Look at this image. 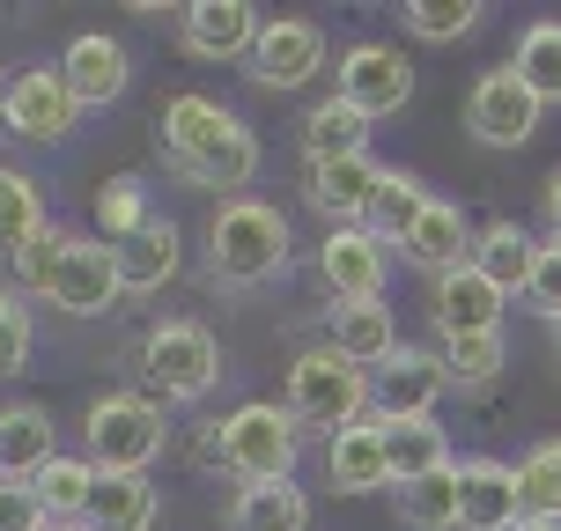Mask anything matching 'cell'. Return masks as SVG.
I'll return each instance as SVG.
<instances>
[{"mask_svg": "<svg viewBox=\"0 0 561 531\" xmlns=\"http://www.w3.org/2000/svg\"><path fill=\"white\" fill-rule=\"evenodd\" d=\"M163 155L185 185H207V193H222V199H244V185L259 177L252 126L229 112L222 96H199V89L163 104Z\"/></svg>", "mask_w": 561, "mask_h": 531, "instance_id": "1", "label": "cell"}, {"mask_svg": "<svg viewBox=\"0 0 561 531\" xmlns=\"http://www.w3.org/2000/svg\"><path fill=\"white\" fill-rule=\"evenodd\" d=\"M288 252H296V236L274 199H222L207 222V274L222 288H259V280L288 274Z\"/></svg>", "mask_w": 561, "mask_h": 531, "instance_id": "2", "label": "cell"}, {"mask_svg": "<svg viewBox=\"0 0 561 531\" xmlns=\"http://www.w3.org/2000/svg\"><path fill=\"white\" fill-rule=\"evenodd\" d=\"M215 465L237 487H266V480H296V450H304V420L274 406V399H244L237 414L207 436Z\"/></svg>", "mask_w": 561, "mask_h": 531, "instance_id": "3", "label": "cell"}, {"mask_svg": "<svg viewBox=\"0 0 561 531\" xmlns=\"http://www.w3.org/2000/svg\"><path fill=\"white\" fill-rule=\"evenodd\" d=\"M280 406L304 420V428H325V443H333L340 428H355V420L377 414V392H369V369L347 362L333 339H325V347H304V355L288 362V399H280Z\"/></svg>", "mask_w": 561, "mask_h": 531, "instance_id": "4", "label": "cell"}, {"mask_svg": "<svg viewBox=\"0 0 561 531\" xmlns=\"http://www.w3.org/2000/svg\"><path fill=\"white\" fill-rule=\"evenodd\" d=\"M82 443H89V465L96 473H148L170 443V420H163V399L148 392H104L82 420Z\"/></svg>", "mask_w": 561, "mask_h": 531, "instance_id": "5", "label": "cell"}, {"mask_svg": "<svg viewBox=\"0 0 561 531\" xmlns=\"http://www.w3.org/2000/svg\"><path fill=\"white\" fill-rule=\"evenodd\" d=\"M140 377H148V399H170V406H193V399L215 392L222 377V347L199 318H170L140 339Z\"/></svg>", "mask_w": 561, "mask_h": 531, "instance_id": "6", "label": "cell"}, {"mask_svg": "<svg viewBox=\"0 0 561 531\" xmlns=\"http://www.w3.org/2000/svg\"><path fill=\"white\" fill-rule=\"evenodd\" d=\"M340 104H355L363 118H392L407 112V96H414V59L399 53V45H385V37H363V45H347L340 53Z\"/></svg>", "mask_w": 561, "mask_h": 531, "instance_id": "7", "label": "cell"}, {"mask_svg": "<svg viewBox=\"0 0 561 531\" xmlns=\"http://www.w3.org/2000/svg\"><path fill=\"white\" fill-rule=\"evenodd\" d=\"M539 112H547V104H539L510 67H488V74L466 89V126H473V140H488V148H525V140L539 134Z\"/></svg>", "mask_w": 561, "mask_h": 531, "instance_id": "8", "label": "cell"}, {"mask_svg": "<svg viewBox=\"0 0 561 531\" xmlns=\"http://www.w3.org/2000/svg\"><path fill=\"white\" fill-rule=\"evenodd\" d=\"M444 384H450L444 355H436V347H407V339H399L392 362L369 369L377 420H428V414H436V399H444Z\"/></svg>", "mask_w": 561, "mask_h": 531, "instance_id": "9", "label": "cell"}, {"mask_svg": "<svg viewBox=\"0 0 561 531\" xmlns=\"http://www.w3.org/2000/svg\"><path fill=\"white\" fill-rule=\"evenodd\" d=\"M75 118H82V104H75V89H67L59 67H23V74H8V112H0L8 134L67 140V134H75Z\"/></svg>", "mask_w": 561, "mask_h": 531, "instance_id": "10", "label": "cell"}, {"mask_svg": "<svg viewBox=\"0 0 561 531\" xmlns=\"http://www.w3.org/2000/svg\"><path fill=\"white\" fill-rule=\"evenodd\" d=\"M318 274L333 288V303H385V280H392L385 236H369V229H325Z\"/></svg>", "mask_w": 561, "mask_h": 531, "instance_id": "11", "label": "cell"}, {"mask_svg": "<svg viewBox=\"0 0 561 531\" xmlns=\"http://www.w3.org/2000/svg\"><path fill=\"white\" fill-rule=\"evenodd\" d=\"M325 67V30L310 15H274L252 45V82L259 89H304Z\"/></svg>", "mask_w": 561, "mask_h": 531, "instance_id": "12", "label": "cell"}, {"mask_svg": "<svg viewBox=\"0 0 561 531\" xmlns=\"http://www.w3.org/2000/svg\"><path fill=\"white\" fill-rule=\"evenodd\" d=\"M377 185H385V163H377V155H340V163H310L304 170V199L333 229H363Z\"/></svg>", "mask_w": 561, "mask_h": 531, "instance_id": "13", "label": "cell"}, {"mask_svg": "<svg viewBox=\"0 0 561 531\" xmlns=\"http://www.w3.org/2000/svg\"><path fill=\"white\" fill-rule=\"evenodd\" d=\"M473 244H480V229L466 222V207H458V199H428V207H421V222L407 229L399 258H407L414 274L444 280V274H458V266H473Z\"/></svg>", "mask_w": 561, "mask_h": 531, "instance_id": "14", "label": "cell"}, {"mask_svg": "<svg viewBox=\"0 0 561 531\" xmlns=\"http://www.w3.org/2000/svg\"><path fill=\"white\" fill-rule=\"evenodd\" d=\"M126 296V280H118V252L104 244V236H75V252H67V266H59L53 296L45 303H59L67 318H104V310Z\"/></svg>", "mask_w": 561, "mask_h": 531, "instance_id": "15", "label": "cell"}, {"mask_svg": "<svg viewBox=\"0 0 561 531\" xmlns=\"http://www.w3.org/2000/svg\"><path fill=\"white\" fill-rule=\"evenodd\" d=\"M59 74H67V89H75V104H82V112H104V104L126 96L134 59H126V45H118L112 30H82V37L59 53Z\"/></svg>", "mask_w": 561, "mask_h": 531, "instance_id": "16", "label": "cell"}, {"mask_svg": "<svg viewBox=\"0 0 561 531\" xmlns=\"http://www.w3.org/2000/svg\"><path fill=\"white\" fill-rule=\"evenodd\" d=\"M259 30L266 23H259L252 0H193V8H178V37H185L193 59H252Z\"/></svg>", "mask_w": 561, "mask_h": 531, "instance_id": "17", "label": "cell"}, {"mask_svg": "<svg viewBox=\"0 0 561 531\" xmlns=\"http://www.w3.org/2000/svg\"><path fill=\"white\" fill-rule=\"evenodd\" d=\"M525 517L517 465L503 458H458V531H510Z\"/></svg>", "mask_w": 561, "mask_h": 531, "instance_id": "18", "label": "cell"}, {"mask_svg": "<svg viewBox=\"0 0 561 531\" xmlns=\"http://www.w3.org/2000/svg\"><path fill=\"white\" fill-rule=\"evenodd\" d=\"M503 310H510V296L495 280L480 274V266H458V274L436 280L428 318H436V339H458V333H503Z\"/></svg>", "mask_w": 561, "mask_h": 531, "instance_id": "19", "label": "cell"}, {"mask_svg": "<svg viewBox=\"0 0 561 531\" xmlns=\"http://www.w3.org/2000/svg\"><path fill=\"white\" fill-rule=\"evenodd\" d=\"M325 487L333 495H369V487H392V458H385V420L369 414L355 428H340L325 443Z\"/></svg>", "mask_w": 561, "mask_h": 531, "instance_id": "20", "label": "cell"}, {"mask_svg": "<svg viewBox=\"0 0 561 531\" xmlns=\"http://www.w3.org/2000/svg\"><path fill=\"white\" fill-rule=\"evenodd\" d=\"M53 458H59V436H53V414L45 406H30V399L0 406V480H23L30 487Z\"/></svg>", "mask_w": 561, "mask_h": 531, "instance_id": "21", "label": "cell"}, {"mask_svg": "<svg viewBox=\"0 0 561 531\" xmlns=\"http://www.w3.org/2000/svg\"><path fill=\"white\" fill-rule=\"evenodd\" d=\"M118 252V280H126V296H156V288H170L178 280V258H185V244H178V222H156L140 229V236H126V244H112Z\"/></svg>", "mask_w": 561, "mask_h": 531, "instance_id": "22", "label": "cell"}, {"mask_svg": "<svg viewBox=\"0 0 561 531\" xmlns=\"http://www.w3.org/2000/svg\"><path fill=\"white\" fill-rule=\"evenodd\" d=\"M156 524V480L148 473H96L82 531H148Z\"/></svg>", "mask_w": 561, "mask_h": 531, "instance_id": "23", "label": "cell"}, {"mask_svg": "<svg viewBox=\"0 0 561 531\" xmlns=\"http://www.w3.org/2000/svg\"><path fill=\"white\" fill-rule=\"evenodd\" d=\"M533 258H539V244H533V229L517 222V215H495V222L480 229V244H473V266L503 296H525V280H533Z\"/></svg>", "mask_w": 561, "mask_h": 531, "instance_id": "24", "label": "cell"}, {"mask_svg": "<svg viewBox=\"0 0 561 531\" xmlns=\"http://www.w3.org/2000/svg\"><path fill=\"white\" fill-rule=\"evenodd\" d=\"M333 347L347 362H392L399 355V325H392V303H333Z\"/></svg>", "mask_w": 561, "mask_h": 531, "instance_id": "25", "label": "cell"}, {"mask_svg": "<svg viewBox=\"0 0 561 531\" xmlns=\"http://www.w3.org/2000/svg\"><path fill=\"white\" fill-rule=\"evenodd\" d=\"M304 524H310V495L296 480L237 487V503H229V531H304Z\"/></svg>", "mask_w": 561, "mask_h": 531, "instance_id": "26", "label": "cell"}, {"mask_svg": "<svg viewBox=\"0 0 561 531\" xmlns=\"http://www.w3.org/2000/svg\"><path fill=\"white\" fill-rule=\"evenodd\" d=\"M385 458H392V487H407V480H421V473H436V465H458L436 414H428V420H385Z\"/></svg>", "mask_w": 561, "mask_h": 531, "instance_id": "27", "label": "cell"}, {"mask_svg": "<svg viewBox=\"0 0 561 531\" xmlns=\"http://www.w3.org/2000/svg\"><path fill=\"white\" fill-rule=\"evenodd\" d=\"M340 155H369V118L355 104L325 96L304 118V163H340Z\"/></svg>", "mask_w": 561, "mask_h": 531, "instance_id": "28", "label": "cell"}, {"mask_svg": "<svg viewBox=\"0 0 561 531\" xmlns=\"http://www.w3.org/2000/svg\"><path fill=\"white\" fill-rule=\"evenodd\" d=\"M30 495H37V509H45V524H82V517H89V495H96V465L59 450L53 465L30 480Z\"/></svg>", "mask_w": 561, "mask_h": 531, "instance_id": "29", "label": "cell"}, {"mask_svg": "<svg viewBox=\"0 0 561 531\" xmlns=\"http://www.w3.org/2000/svg\"><path fill=\"white\" fill-rule=\"evenodd\" d=\"M510 74L533 89L539 104H561V15H539V23H525L517 53H510Z\"/></svg>", "mask_w": 561, "mask_h": 531, "instance_id": "30", "label": "cell"}, {"mask_svg": "<svg viewBox=\"0 0 561 531\" xmlns=\"http://www.w3.org/2000/svg\"><path fill=\"white\" fill-rule=\"evenodd\" d=\"M67 252H75V229L45 222L37 236H23V244L8 252V274H15V288H23V296H53V280H59V266H67Z\"/></svg>", "mask_w": 561, "mask_h": 531, "instance_id": "31", "label": "cell"}, {"mask_svg": "<svg viewBox=\"0 0 561 531\" xmlns=\"http://www.w3.org/2000/svg\"><path fill=\"white\" fill-rule=\"evenodd\" d=\"M421 207H428V193H421L414 170H385V185H377V199H369V236H385V244H407V229L421 222Z\"/></svg>", "mask_w": 561, "mask_h": 531, "instance_id": "32", "label": "cell"}, {"mask_svg": "<svg viewBox=\"0 0 561 531\" xmlns=\"http://www.w3.org/2000/svg\"><path fill=\"white\" fill-rule=\"evenodd\" d=\"M399 517L414 531H450L458 524V465H436V473H421L399 487Z\"/></svg>", "mask_w": 561, "mask_h": 531, "instance_id": "33", "label": "cell"}, {"mask_svg": "<svg viewBox=\"0 0 561 531\" xmlns=\"http://www.w3.org/2000/svg\"><path fill=\"white\" fill-rule=\"evenodd\" d=\"M517 495H525V517H554L561 524V436L533 443L517 458Z\"/></svg>", "mask_w": 561, "mask_h": 531, "instance_id": "34", "label": "cell"}, {"mask_svg": "<svg viewBox=\"0 0 561 531\" xmlns=\"http://www.w3.org/2000/svg\"><path fill=\"white\" fill-rule=\"evenodd\" d=\"M45 229V193H37V177H23L15 163H0V244L15 252L23 236Z\"/></svg>", "mask_w": 561, "mask_h": 531, "instance_id": "35", "label": "cell"}, {"mask_svg": "<svg viewBox=\"0 0 561 531\" xmlns=\"http://www.w3.org/2000/svg\"><path fill=\"white\" fill-rule=\"evenodd\" d=\"M148 222H156V215H148V185H140V177H112V185L96 193V236H104V244H126V236H140Z\"/></svg>", "mask_w": 561, "mask_h": 531, "instance_id": "36", "label": "cell"}, {"mask_svg": "<svg viewBox=\"0 0 561 531\" xmlns=\"http://www.w3.org/2000/svg\"><path fill=\"white\" fill-rule=\"evenodd\" d=\"M436 355H444L450 384H488V377L510 362L503 333H458V339H436Z\"/></svg>", "mask_w": 561, "mask_h": 531, "instance_id": "37", "label": "cell"}, {"mask_svg": "<svg viewBox=\"0 0 561 531\" xmlns=\"http://www.w3.org/2000/svg\"><path fill=\"white\" fill-rule=\"evenodd\" d=\"M480 0H407V30L428 37V45H450V37H473L480 30Z\"/></svg>", "mask_w": 561, "mask_h": 531, "instance_id": "38", "label": "cell"}, {"mask_svg": "<svg viewBox=\"0 0 561 531\" xmlns=\"http://www.w3.org/2000/svg\"><path fill=\"white\" fill-rule=\"evenodd\" d=\"M30 362V310L15 303V288H0V377H15Z\"/></svg>", "mask_w": 561, "mask_h": 531, "instance_id": "39", "label": "cell"}, {"mask_svg": "<svg viewBox=\"0 0 561 531\" xmlns=\"http://www.w3.org/2000/svg\"><path fill=\"white\" fill-rule=\"evenodd\" d=\"M525 303L554 325L561 318V244H539V258H533V280H525Z\"/></svg>", "mask_w": 561, "mask_h": 531, "instance_id": "40", "label": "cell"}, {"mask_svg": "<svg viewBox=\"0 0 561 531\" xmlns=\"http://www.w3.org/2000/svg\"><path fill=\"white\" fill-rule=\"evenodd\" d=\"M0 531H53V524H45V509H37V495H30L23 480H0Z\"/></svg>", "mask_w": 561, "mask_h": 531, "instance_id": "41", "label": "cell"}, {"mask_svg": "<svg viewBox=\"0 0 561 531\" xmlns=\"http://www.w3.org/2000/svg\"><path fill=\"white\" fill-rule=\"evenodd\" d=\"M547 244H561V170L547 177Z\"/></svg>", "mask_w": 561, "mask_h": 531, "instance_id": "42", "label": "cell"}, {"mask_svg": "<svg viewBox=\"0 0 561 531\" xmlns=\"http://www.w3.org/2000/svg\"><path fill=\"white\" fill-rule=\"evenodd\" d=\"M510 531H561V524H554V517H517Z\"/></svg>", "mask_w": 561, "mask_h": 531, "instance_id": "43", "label": "cell"}, {"mask_svg": "<svg viewBox=\"0 0 561 531\" xmlns=\"http://www.w3.org/2000/svg\"><path fill=\"white\" fill-rule=\"evenodd\" d=\"M547 333H554V355H561V318H554V325H547Z\"/></svg>", "mask_w": 561, "mask_h": 531, "instance_id": "44", "label": "cell"}, {"mask_svg": "<svg viewBox=\"0 0 561 531\" xmlns=\"http://www.w3.org/2000/svg\"><path fill=\"white\" fill-rule=\"evenodd\" d=\"M0 112H8V74H0Z\"/></svg>", "mask_w": 561, "mask_h": 531, "instance_id": "45", "label": "cell"}, {"mask_svg": "<svg viewBox=\"0 0 561 531\" xmlns=\"http://www.w3.org/2000/svg\"><path fill=\"white\" fill-rule=\"evenodd\" d=\"M53 531H82V524H53Z\"/></svg>", "mask_w": 561, "mask_h": 531, "instance_id": "46", "label": "cell"}]
</instances>
